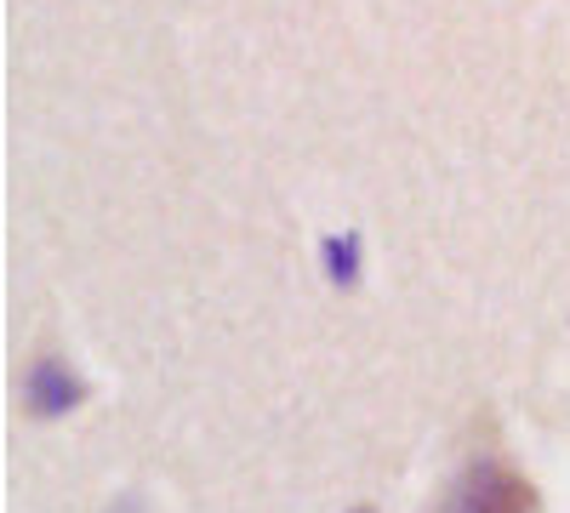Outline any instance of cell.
I'll return each mask as SVG.
<instances>
[{
    "label": "cell",
    "mask_w": 570,
    "mask_h": 513,
    "mask_svg": "<svg viewBox=\"0 0 570 513\" xmlns=\"http://www.w3.org/2000/svg\"><path fill=\"white\" fill-rule=\"evenodd\" d=\"M354 513H371V507H354Z\"/></svg>",
    "instance_id": "cell-4"
},
{
    "label": "cell",
    "mask_w": 570,
    "mask_h": 513,
    "mask_svg": "<svg viewBox=\"0 0 570 513\" xmlns=\"http://www.w3.org/2000/svg\"><path fill=\"white\" fill-rule=\"evenodd\" d=\"M86 399V383L75 377V371L58 359V354H40L35 365H29V377H23V405L35 411V416H63V411H75Z\"/></svg>",
    "instance_id": "cell-2"
},
{
    "label": "cell",
    "mask_w": 570,
    "mask_h": 513,
    "mask_svg": "<svg viewBox=\"0 0 570 513\" xmlns=\"http://www.w3.org/2000/svg\"><path fill=\"white\" fill-rule=\"evenodd\" d=\"M440 513H537V485L502 456H480L451 480Z\"/></svg>",
    "instance_id": "cell-1"
},
{
    "label": "cell",
    "mask_w": 570,
    "mask_h": 513,
    "mask_svg": "<svg viewBox=\"0 0 570 513\" xmlns=\"http://www.w3.org/2000/svg\"><path fill=\"white\" fill-rule=\"evenodd\" d=\"M325 251H331V274H337V279H354V240H331Z\"/></svg>",
    "instance_id": "cell-3"
}]
</instances>
